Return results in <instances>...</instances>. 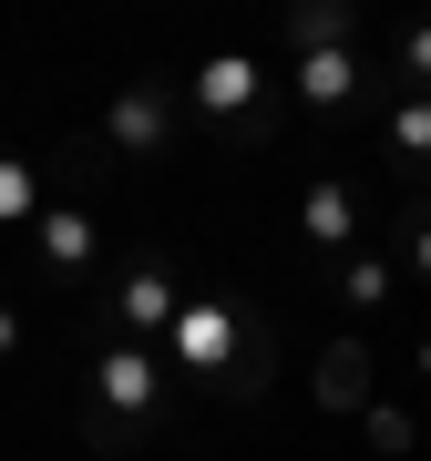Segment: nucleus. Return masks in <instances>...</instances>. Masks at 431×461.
Returning a JSON list of instances; mask_svg holds the SVG:
<instances>
[{"mask_svg": "<svg viewBox=\"0 0 431 461\" xmlns=\"http://www.w3.org/2000/svg\"><path fill=\"white\" fill-rule=\"evenodd\" d=\"M165 348H175V369H216V359L236 348V308H175Z\"/></svg>", "mask_w": 431, "mask_h": 461, "instance_id": "nucleus-1", "label": "nucleus"}, {"mask_svg": "<svg viewBox=\"0 0 431 461\" xmlns=\"http://www.w3.org/2000/svg\"><path fill=\"white\" fill-rule=\"evenodd\" d=\"M257 93H267V83H257V62H247V51H216V62L196 72V103H206V113H247Z\"/></svg>", "mask_w": 431, "mask_h": 461, "instance_id": "nucleus-2", "label": "nucleus"}, {"mask_svg": "<svg viewBox=\"0 0 431 461\" xmlns=\"http://www.w3.org/2000/svg\"><path fill=\"white\" fill-rule=\"evenodd\" d=\"M165 123H175V113H165V93H144V83H133L114 113H103V133H114L124 154H154V144H165Z\"/></svg>", "mask_w": 431, "mask_h": 461, "instance_id": "nucleus-3", "label": "nucleus"}, {"mask_svg": "<svg viewBox=\"0 0 431 461\" xmlns=\"http://www.w3.org/2000/svg\"><path fill=\"white\" fill-rule=\"evenodd\" d=\"M360 93V62L329 41V51H298V103H318V113H339V103Z\"/></svg>", "mask_w": 431, "mask_h": 461, "instance_id": "nucleus-4", "label": "nucleus"}, {"mask_svg": "<svg viewBox=\"0 0 431 461\" xmlns=\"http://www.w3.org/2000/svg\"><path fill=\"white\" fill-rule=\"evenodd\" d=\"M318 400H329V411H370V348L360 339H339L329 359H318Z\"/></svg>", "mask_w": 431, "mask_h": 461, "instance_id": "nucleus-5", "label": "nucleus"}, {"mask_svg": "<svg viewBox=\"0 0 431 461\" xmlns=\"http://www.w3.org/2000/svg\"><path fill=\"white\" fill-rule=\"evenodd\" d=\"M103 400L114 411H154V359L144 348H103Z\"/></svg>", "mask_w": 431, "mask_h": 461, "instance_id": "nucleus-6", "label": "nucleus"}, {"mask_svg": "<svg viewBox=\"0 0 431 461\" xmlns=\"http://www.w3.org/2000/svg\"><path fill=\"white\" fill-rule=\"evenodd\" d=\"M32 247H41L51 267H83V257H93V215H83V205H51L41 226H32Z\"/></svg>", "mask_w": 431, "mask_h": 461, "instance_id": "nucleus-7", "label": "nucleus"}, {"mask_svg": "<svg viewBox=\"0 0 431 461\" xmlns=\"http://www.w3.org/2000/svg\"><path fill=\"white\" fill-rule=\"evenodd\" d=\"M298 226L318 236V247H349V226H360V215H349V185H308V205H298Z\"/></svg>", "mask_w": 431, "mask_h": 461, "instance_id": "nucleus-8", "label": "nucleus"}, {"mask_svg": "<svg viewBox=\"0 0 431 461\" xmlns=\"http://www.w3.org/2000/svg\"><path fill=\"white\" fill-rule=\"evenodd\" d=\"M124 318L133 329H175V287L165 277H124Z\"/></svg>", "mask_w": 431, "mask_h": 461, "instance_id": "nucleus-9", "label": "nucleus"}, {"mask_svg": "<svg viewBox=\"0 0 431 461\" xmlns=\"http://www.w3.org/2000/svg\"><path fill=\"white\" fill-rule=\"evenodd\" d=\"M360 430H370V451H411V441H421V430H411V411H381V400L360 411Z\"/></svg>", "mask_w": 431, "mask_h": 461, "instance_id": "nucleus-10", "label": "nucleus"}, {"mask_svg": "<svg viewBox=\"0 0 431 461\" xmlns=\"http://www.w3.org/2000/svg\"><path fill=\"white\" fill-rule=\"evenodd\" d=\"M390 297V257H349V308H381Z\"/></svg>", "mask_w": 431, "mask_h": 461, "instance_id": "nucleus-11", "label": "nucleus"}, {"mask_svg": "<svg viewBox=\"0 0 431 461\" xmlns=\"http://www.w3.org/2000/svg\"><path fill=\"white\" fill-rule=\"evenodd\" d=\"M32 205H41V175H32V165H0V226L32 215Z\"/></svg>", "mask_w": 431, "mask_h": 461, "instance_id": "nucleus-12", "label": "nucleus"}, {"mask_svg": "<svg viewBox=\"0 0 431 461\" xmlns=\"http://www.w3.org/2000/svg\"><path fill=\"white\" fill-rule=\"evenodd\" d=\"M390 144L411 154V165H421V154H431V93H421V103H400V123H390Z\"/></svg>", "mask_w": 431, "mask_h": 461, "instance_id": "nucleus-13", "label": "nucleus"}, {"mask_svg": "<svg viewBox=\"0 0 431 461\" xmlns=\"http://www.w3.org/2000/svg\"><path fill=\"white\" fill-rule=\"evenodd\" d=\"M400 72H411V83L431 93V21H421V32H411V41H400Z\"/></svg>", "mask_w": 431, "mask_h": 461, "instance_id": "nucleus-14", "label": "nucleus"}, {"mask_svg": "<svg viewBox=\"0 0 431 461\" xmlns=\"http://www.w3.org/2000/svg\"><path fill=\"white\" fill-rule=\"evenodd\" d=\"M11 348H21V318H11V308H0V359H11Z\"/></svg>", "mask_w": 431, "mask_h": 461, "instance_id": "nucleus-15", "label": "nucleus"}, {"mask_svg": "<svg viewBox=\"0 0 431 461\" xmlns=\"http://www.w3.org/2000/svg\"><path fill=\"white\" fill-rule=\"evenodd\" d=\"M411 267H421V277H431V226H421V236H411Z\"/></svg>", "mask_w": 431, "mask_h": 461, "instance_id": "nucleus-16", "label": "nucleus"}, {"mask_svg": "<svg viewBox=\"0 0 431 461\" xmlns=\"http://www.w3.org/2000/svg\"><path fill=\"white\" fill-rule=\"evenodd\" d=\"M421 369H431V339H421Z\"/></svg>", "mask_w": 431, "mask_h": 461, "instance_id": "nucleus-17", "label": "nucleus"}]
</instances>
